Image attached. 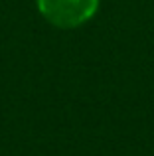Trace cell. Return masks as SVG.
I'll return each instance as SVG.
<instances>
[{"mask_svg":"<svg viewBox=\"0 0 154 156\" xmlns=\"http://www.w3.org/2000/svg\"><path fill=\"white\" fill-rule=\"evenodd\" d=\"M38 10L58 28H77L89 22L99 8V0H36Z\"/></svg>","mask_w":154,"mask_h":156,"instance_id":"1","label":"cell"}]
</instances>
